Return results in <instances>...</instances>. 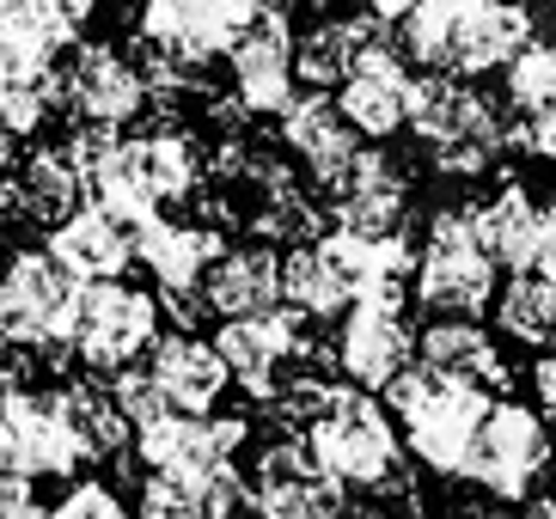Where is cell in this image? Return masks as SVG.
Segmentation results:
<instances>
[{
  "label": "cell",
  "mask_w": 556,
  "mask_h": 519,
  "mask_svg": "<svg viewBox=\"0 0 556 519\" xmlns=\"http://www.w3.org/2000/svg\"><path fill=\"white\" fill-rule=\"evenodd\" d=\"M495 519H556V507L551 502H532L526 514H495Z\"/></svg>",
  "instance_id": "obj_40"
},
{
  "label": "cell",
  "mask_w": 556,
  "mask_h": 519,
  "mask_svg": "<svg viewBox=\"0 0 556 519\" xmlns=\"http://www.w3.org/2000/svg\"><path fill=\"white\" fill-rule=\"evenodd\" d=\"M160 337V300L135 281H80V312H74V342L67 355L80 360L86 374H116L141 360V349Z\"/></svg>",
  "instance_id": "obj_7"
},
{
  "label": "cell",
  "mask_w": 556,
  "mask_h": 519,
  "mask_svg": "<svg viewBox=\"0 0 556 519\" xmlns=\"http://www.w3.org/2000/svg\"><path fill=\"white\" fill-rule=\"evenodd\" d=\"M43 519H135V514L123 507V495H116L111 483L86 477V483H74L55 507H43Z\"/></svg>",
  "instance_id": "obj_34"
},
{
  "label": "cell",
  "mask_w": 556,
  "mask_h": 519,
  "mask_svg": "<svg viewBox=\"0 0 556 519\" xmlns=\"http://www.w3.org/2000/svg\"><path fill=\"white\" fill-rule=\"evenodd\" d=\"M202 306L214 318H239V312L281 306V257L276 244H220L202 269Z\"/></svg>",
  "instance_id": "obj_23"
},
{
  "label": "cell",
  "mask_w": 556,
  "mask_h": 519,
  "mask_svg": "<svg viewBox=\"0 0 556 519\" xmlns=\"http://www.w3.org/2000/svg\"><path fill=\"white\" fill-rule=\"evenodd\" d=\"M532 391H539V404L556 416V342H544V355L532 360Z\"/></svg>",
  "instance_id": "obj_37"
},
{
  "label": "cell",
  "mask_w": 556,
  "mask_h": 519,
  "mask_svg": "<svg viewBox=\"0 0 556 519\" xmlns=\"http://www.w3.org/2000/svg\"><path fill=\"white\" fill-rule=\"evenodd\" d=\"M306 337V318L288 306H263V312H239V318H220V337H214V355L227 360V379L245 385L251 397H269L276 374L288 367V355Z\"/></svg>",
  "instance_id": "obj_17"
},
{
  "label": "cell",
  "mask_w": 556,
  "mask_h": 519,
  "mask_svg": "<svg viewBox=\"0 0 556 519\" xmlns=\"http://www.w3.org/2000/svg\"><path fill=\"white\" fill-rule=\"evenodd\" d=\"M330 257L343 263L355 300H379V306H404L409 288V239L404 232H349V227H325L318 232Z\"/></svg>",
  "instance_id": "obj_24"
},
{
  "label": "cell",
  "mask_w": 556,
  "mask_h": 519,
  "mask_svg": "<svg viewBox=\"0 0 556 519\" xmlns=\"http://www.w3.org/2000/svg\"><path fill=\"white\" fill-rule=\"evenodd\" d=\"M251 440L245 416H184V409H160L148 422L129 428V446L141 458V471H178V477H214L227 471L232 453Z\"/></svg>",
  "instance_id": "obj_12"
},
{
  "label": "cell",
  "mask_w": 556,
  "mask_h": 519,
  "mask_svg": "<svg viewBox=\"0 0 556 519\" xmlns=\"http://www.w3.org/2000/svg\"><path fill=\"white\" fill-rule=\"evenodd\" d=\"M349 300H355V288H349L343 263L330 257L318 239L306 244H288V257H281V306L300 312V318H318V325H337L349 312Z\"/></svg>",
  "instance_id": "obj_26"
},
{
  "label": "cell",
  "mask_w": 556,
  "mask_h": 519,
  "mask_svg": "<svg viewBox=\"0 0 556 519\" xmlns=\"http://www.w3.org/2000/svg\"><path fill=\"white\" fill-rule=\"evenodd\" d=\"M43 251H50L74 281H111L135 263L129 227H123L116 214H104L99 202H74L62 220H50V227H43Z\"/></svg>",
  "instance_id": "obj_22"
},
{
  "label": "cell",
  "mask_w": 556,
  "mask_h": 519,
  "mask_svg": "<svg viewBox=\"0 0 556 519\" xmlns=\"http://www.w3.org/2000/svg\"><path fill=\"white\" fill-rule=\"evenodd\" d=\"M245 502L269 519H337L349 507V489L306 453L300 434H276L257 453V471L245 483Z\"/></svg>",
  "instance_id": "obj_15"
},
{
  "label": "cell",
  "mask_w": 556,
  "mask_h": 519,
  "mask_svg": "<svg viewBox=\"0 0 556 519\" xmlns=\"http://www.w3.org/2000/svg\"><path fill=\"white\" fill-rule=\"evenodd\" d=\"M409 86H416V74H409L404 49L392 43V31H379L374 43L343 67V80L330 86V92H337L330 104L343 111V123L361 141H392V135H404Z\"/></svg>",
  "instance_id": "obj_14"
},
{
  "label": "cell",
  "mask_w": 556,
  "mask_h": 519,
  "mask_svg": "<svg viewBox=\"0 0 556 519\" xmlns=\"http://www.w3.org/2000/svg\"><path fill=\"white\" fill-rule=\"evenodd\" d=\"M337 519H386V514H379V507H367V514H349V507H343Z\"/></svg>",
  "instance_id": "obj_45"
},
{
  "label": "cell",
  "mask_w": 556,
  "mask_h": 519,
  "mask_svg": "<svg viewBox=\"0 0 556 519\" xmlns=\"http://www.w3.org/2000/svg\"><path fill=\"white\" fill-rule=\"evenodd\" d=\"M257 13L263 0H141V43L178 49L190 62H214Z\"/></svg>",
  "instance_id": "obj_18"
},
{
  "label": "cell",
  "mask_w": 556,
  "mask_h": 519,
  "mask_svg": "<svg viewBox=\"0 0 556 519\" xmlns=\"http://www.w3.org/2000/svg\"><path fill=\"white\" fill-rule=\"evenodd\" d=\"M232 67V98L245 104V116H276L294 86V0H263V13L227 49Z\"/></svg>",
  "instance_id": "obj_13"
},
{
  "label": "cell",
  "mask_w": 556,
  "mask_h": 519,
  "mask_svg": "<svg viewBox=\"0 0 556 519\" xmlns=\"http://www.w3.org/2000/svg\"><path fill=\"white\" fill-rule=\"evenodd\" d=\"M495 325H502V337L544 349V342L556 337V288L539 281L532 269H514V281H507L502 300H495Z\"/></svg>",
  "instance_id": "obj_30"
},
{
  "label": "cell",
  "mask_w": 556,
  "mask_h": 519,
  "mask_svg": "<svg viewBox=\"0 0 556 519\" xmlns=\"http://www.w3.org/2000/svg\"><path fill=\"white\" fill-rule=\"evenodd\" d=\"M300 440H306V453L343 489H355V495H374L379 483H392V477L404 471V446H397L392 409L379 404L374 391L349 385V379L330 385V397L318 404V416L300 428Z\"/></svg>",
  "instance_id": "obj_4"
},
{
  "label": "cell",
  "mask_w": 556,
  "mask_h": 519,
  "mask_svg": "<svg viewBox=\"0 0 556 519\" xmlns=\"http://www.w3.org/2000/svg\"><path fill=\"white\" fill-rule=\"evenodd\" d=\"M409 7H416V0H367V13H374L379 25H397V18L409 13Z\"/></svg>",
  "instance_id": "obj_39"
},
{
  "label": "cell",
  "mask_w": 556,
  "mask_h": 519,
  "mask_svg": "<svg viewBox=\"0 0 556 519\" xmlns=\"http://www.w3.org/2000/svg\"><path fill=\"white\" fill-rule=\"evenodd\" d=\"M471 227H477V244L490 251L495 269H526L532 239H539V202L526 195V183H502L490 202L471 208Z\"/></svg>",
  "instance_id": "obj_28"
},
{
  "label": "cell",
  "mask_w": 556,
  "mask_h": 519,
  "mask_svg": "<svg viewBox=\"0 0 556 519\" xmlns=\"http://www.w3.org/2000/svg\"><path fill=\"white\" fill-rule=\"evenodd\" d=\"M404 220H409V183H374V190L330 202V227L349 232H404Z\"/></svg>",
  "instance_id": "obj_32"
},
{
  "label": "cell",
  "mask_w": 556,
  "mask_h": 519,
  "mask_svg": "<svg viewBox=\"0 0 556 519\" xmlns=\"http://www.w3.org/2000/svg\"><path fill=\"white\" fill-rule=\"evenodd\" d=\"M526 43H532V31H526L520 7H514V0H483V7L458 13L441 31L434 67H441V74H458V80H477V74L507 67Z\"/></svg>",
  "instance_id": "obj_21"
},
{
  "label": "cell",
  "mask_w": 556,
  "mask_h": 519,
  "mask_svg": "<svg viewBox=\"0 0 556 519\" xmlns=\"http://www.w3.org/2000/svg\"><path fill=\"white\" fill-rule=\"evenodd\" d=\"M129 244H135V263L153 276V288H160V306L178 318V325H197L202 312V269H208V257L220 251V232L214 227H190V220H165L160 214H148L141 227H129Z\"/></svg>",
  "instance_id": "obj_10"
},
{
  "label": "cell",
  "mask_w": 556,
  "mask_h": 519,
  "mask_svg": "<svg viewBox=\"0 0 556 519\" xmlns=\"http://www.w3.org/2000/svg\"><path fill=\"white\" fill-rule=\"evenodd\" d=\"M544 465H551V428L532 404H495L483 409L477 422V440H471V458H465V477H471L483 495L495 502H526L539 489Z\"/></svg>",
  "instance_id": "obj_9"
},
{
  "label": "cell",
  "mask_w": 556,
  "mask_h": 519,
  "mask_svg": "<svg viewBox=\"0 0 556 519\" xmlns=\"http://www.w3.org/2000/svg\"><path fill=\"white\" fill-rule=\"evenodd\" d=\"M13 147H18L13 135H0V172H7V165H13Z\"/></svg>",
  "instance_id": "obj_44"
},
{
  "label": "cell",
  "mask_w": 556,
  "mask_h": 519,
  "mask_svg": "<svg viewBox=\"0 0 556 519\" xmlns=\"http://www.w3.org/2000/svg\"><path fill=\"white\" fill-rule=\"evenodd\" d=\"M379 391H386V409L404 422L409 453L422 458L434 477H465V458H471L477 422H483V409H490V391L428 374L422 360L397 367Z\"/></svg>",
  "instance_id": "obj_3"
},
{
  "label": "cell",
  "mask_w": 556,
  "mask_h": 519,
  "mask_svg": "<svg viewBox=\"0 0 556 519\" xmlns=\"http://www.w3.org/2000/svg\"><path fill=\"white\" fill-rule=\"evenodd\" d=\"M330 360L337 374L361 391H379L397 367L416 360V330H409L404 306H379V300H349L330 337Z\"/></svg>",
  "instance_id": "obj_16"
},
{
  "label": "cell",
  "mask_w": 556,
  "mask_h": 519,
  "mask_svg": "<svg viewBox=\"0 0 556 519\" xmlns=\"http://www.w3.org/2000/svg\"><path fill=\"white\" fill-rule=\"evenodd\" d=\"M13 183H18V214L31 227H50L74 202H86V178L80 165L67 160V147H37L31 160L13 172Z\"/></svg>",
  "instance_id": "obj_29"
},
{
  "label": "cell",
  "mask_w": 556,
  "mask_h": 519,
  "mask_svg": "<svg viewBox=\"0 0 556 519\" xmlns=\"http://www.w3.org/2000/svg\"><path fill=\"white\" fill-rule=\"evenodd\" d=\"M276 116H281V147L306 165L312 190L325 195V202H337V190H343V178H349V160H355L361 135L343 123V111L330 104V92H312V86H306V98H300V92L288 98Z\"/></svg>",
  "instance_id": "obj_19"
},
{
  "label": "cell",
  "mask_w": 556,
  "mask_h": 519,
  "mask_svg": "<svg viewBox=\"0 0 556 519\" xmlns=\"http://www.w3.org/2000/svg\"><path fill=\"white\" fill-rule=\"evenodd\" d=\"M202 183V153L178 123H153L141 135H111L99 165L86 172V202H99L123 227H141L148 214L172 208Z\"/></svg>",
  "instance_id": "obj_1"
},
{
  "label": "cell",
  "mask_w": 556,
  "mask_h": 519,
  "mask_svg": "<svg viewBox=\"0 0 556 519\" xmlns=\"http://www.w3.org/2000/svg\"><path fill=\"white\" fill-rule=\"evenodd\" d=\"M55 111H74V123H104V129H129L148 111V80L135 55L111 43H80L55 67Z\"/></svg>",
  "instance_id": "obj_11"
},
{
  "label": "cell",
  "mask_w": 556,
  "mask_h": 519,
  "mask_svg": "<svg viewBox=\"0 0 556 519\" xmlns=\"http://www.w3.org/2000/svg\"><path fill=\"white\" fill-rule=\"evenodd\" d=\"M386 31L374 13L367 18H318L306 37H294V86H312V92H330L343 80V67L355 62L361 49Z\"/></svg>",
  "instance_id": "obj_27"
},
{
  "label": "cell",
  "mask_w": 556,
  "mask_h": 519,
  "mask_svg": "<svg viewBox=\"0 0 556 519\" xmlns=\"http://www.w3.org/2000/svg\"><path fill=\"white\" fill-rule=\"evenodd\" d=\"M325 227H330L325 208H318L300 183L251 208V239H263V244H306V239H318Z\"/></svg>",
  "instance_id": "obj_31"
},
{
  "label": "cell",
  "mask_w": 556,
  "mask_h": 519,
  "mask_svg": "<svg viewBox=\"0 0 556 519\" xmlns=\"http://www.w3.org/2000/svg\"><path fill=\"white\" fill-rule=\"evenodd\" d=\"M0 519H43V502H37V477L7 471V465H0Z\"/></svg>",
  "instance_id": "obj_35"
},
{
  "label": "cell",
  "mask_w": 556,
  "mask_h": 519,
  "mask_svg": "<svg viewBox=\"0 0 556 519\" xmlns=\"http://www.w3.org/2000/svg\"><path fill=\"white\" fill-rule=\"evenodd\" d=\"M232 519H269V514H263V507H251L245 495H239V507H232Z\"/></svg>",
  "instance_id": "obj_42"
},
{
  "label": "cell",
  "mask_w": 556,
  "mask_h": 519,
  "mask_svg": "<svg viewBox=\"0 0 556 519\" xmlns=\"http://www.w3.org/2000/svg\"><path fill=\"white\" fill-rule=\"evenodd\" d=\"M62 7H67V13H74V25H86V18L99 13V0H62Z\"/></svg>",
  "instance_id": "obj_41"
},
{
  "label": "cell",
  "mask_w": 556,
  "mask_h": 519,
  "mask_svg": "<svg viewBox=\"0 0 556 519\" xmlns=\"http://www.w3.org/2000/svg\"><path fill=\"white\" fill-rule=\"evenodd\" d=\"M409 281H416V300L428 312H458V318H477V312L495 300V263L490 251L477 244L471 208H441L428 220L422 251L409 257Z\"/></svg>",
  "instance_id": "obj_6"
},
{
  "label": "cell",
  "mask_w": 556,
  "mask_h": 519,
  "mask_svg": "<svg viewBox=\"0 0 556 519\" xmlns=\"http://www.w3.org/2000/svg\"><path fill=\"white\" fill-rule=\"evenodd\" d=\"M404 129L428 147L441 178H483L502 147H514V116H502L471 80L428 67V80L409 86Z\"/></svg>",
  "instance_id": "obj_2"
},
{
  "label": "cell",
  "mask_w": 556,
  "mask_h": 519,
  "mask_svg": "<svg viewBox=\"0 0 556 519\" xmlns=\"http://www.w3.org/2000/svg\"><path fill=\"white\" fill-rule=\"evenodd\" d=\"M0 385H13V360H7V337H0Z\"/></svg>",
  "instance_id": "obj_43"
},
{
  "label": "cell",
  "mask_w": 556,
  "mask_h": 519,
  "mask_svg": "<svg viewBox=\"0 0 556 519\" xmlns=\"http://www.w3.org/2000/svg\"><path fill=\"white\" fill-rule=\"evenodd\" d=\"M532 37H556V0H514Z\"/></svg>",
  "instance_id": "obj_38"
},
{
  "label": "cell",
  "mask_w": 556,
  "mask_h": 519,
  "mask_svg": "<svg viewBox=\"0 0 556 519\" xmlns=\"http://www.w3.org/2000/svg\"><path fill=\"white\" fill-rule=\"evenodd\" d=\"M0 465L25 477H74L86 458V440L67 416L62 391H31V385H0Z\"/></svg>",
  "instance_id": "obj_8"
},
{
  "label": "cell",
  "mask_w": 556,
  "mask_h": 519,
  "mask_svg": "<svg viewBox=\"0 0 556 519\" xmlns=\"http://www.w3.org/2000/svg\"><path fill=\"white\" fill-rule=\"evenodd\" d=\"M141 367H148L153 391H160L165 409H184V416H208L220 397H227V360L214 355V342H202L197 330H172V337H153L141 349Z\"/></svg>",
  "instance_id": "obj_20"
},
{
  "label": "cell",
  "mask_w": 556,
  "mask_h": 519,
  "mask_svg": "<svg viewBox=\"0 0 556 519\" xmlns=\"http://www.w3.org/2000/svg\"><path fill=\"white\" fill-rule=\"evenodd\" d=\"M551 342H556V337H551Z\"/></svg>",
  "instance_id": "obj_46"
},
{
  "label": "cell",
  "mask_w": 556,
  "mask_h": 519,
  "mask_svg": "<svg viewBox=\"0 0 556 519\" xmlns=\"http://www.w3.org/2000/svg\"><path fill=\"white\" fill-rule=\"evenodd\" d=\"M416 360H422L428 374L441 379H458V385H507V367H502V349H495V337L477 318H458V312H441L434 325L416 337Z\"/></svg>",
  "instance_id": "obj_25"
},
{
  "label": "cell",
  "mask_w": 556,
  "mask_h": 519,
  "mask_svg": "<svg viewBox=\"0 0 556 519\" xmlns=\"http://www.w3.org/2000/svg\"><path fill=\"white\" fill-rule=\"evenodd\" d=\"M74 312H80V281L50 251H18L13 263H0V337L13 355L67 360Z\"/></svg>",
  "instance_id": "obj_5"
},
{
  "label": "cell",
  "mask_w": 556,
  "mask_h": 519,
  "mask_svg": "<svg viewBox=\"0 0 556 519\" xmlns=\"http://www.w3.org/2000/svg\"><path fill=\"white\" fill-rule=\"evenodd\" d=\"M220 477V471H214ZM214 477H178V471H148L141 477V514L135 519H197L208 502Z\"/></svg>",
  "instance_id": "obj_33"
},
{
  "label": "cell",
  "mask_w": 556,
  "mask_h": 519,
  "mask_svg": "<svg viewBox=\"0 0 556 519\" xmlns=\"http://www.w3.org/2000/svg\"><path fill=\"white\" fill-rule=\"evenodd\" d=\"M526 269L556 288V202H551V208H539V239H532V257H526Z\"/></svg>",
  "instance_id": "obj_36"
}]
</instances>
